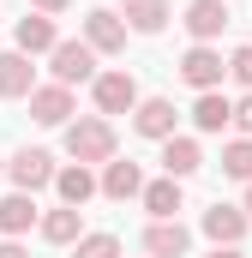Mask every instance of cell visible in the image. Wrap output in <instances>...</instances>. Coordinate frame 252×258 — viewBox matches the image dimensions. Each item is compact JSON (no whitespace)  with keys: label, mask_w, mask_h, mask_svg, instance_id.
<instances>
[{"label":"cell","mask_w":252,"mask_h":258,"mask_svg":"<svg viewBox=\"0 0 252 258\" xmlns=\"http://www.w3.org/2000/svg\"><path fill=\"white\" fill-rule=\"evenodd\" d=\"M30 12H66V0H30Z\"/></svg>","instance_id":"cell-26"},{"label":"cell","mask_w":252,"mask_h":258,"mask_svg":"<svg viewBox=\"0 0 252 258\" xmlns=\"http://www.w3.org/2000/svg\"><path fill=\"white\" fill-rule=\"evenodd\" d=\"M30 228H42V216H36V198H30V192L0 198V234H6V240H18V234H30Z\"/></svg>","instance_id":"cell-12"},{"label":"cell","mask_w":252,"mask_h":258,"mask_svg":"<svg viewBox=\"0 0 252 258\" xmlns=\"http://www.w3.org/2000/svg\"><path fill=\"white\" fill-rule=\"evenodd\" d=\"M180 24H186L192 42H216V36H222V24H228V0H192Z\"/></svg>","instance_id":"cell-8"},{"label":"cell","mask_w":252,"mask_h":258,"mask_svg":"<svg viewBox=\"0 0 252 258\" xmlns=\"http://www.w3.org/2000/svg\"><path fill=\"white\" fill-rule=\"evenodd\" d=\"M6 174H12V186H18V192H42V186H54V174H60V168H54V156H48V150L24 144V150L6 162Z\"/></svg>","instance_id":"cell-4"},{"label":"cell","mask_w":252,"mask_h":258,"mask_svg":"<svg viewBox=\"0 0 252 258\" xmlns=\"http://www.w3.org/2000/svg\"><path fill=\"white\" fill-rule=\"evenodd\" d=\"M66 156L84 162V168L114 162V126H108L102 114H96V120H72V126H66Z\"/></svg>","instance_id":"cell-1"},{"label":"cell","mask_w":252,"mask_h":258,"mask_svg":"<svg viewBox=\"0 0 252 258\" xmlns=\"http://www.w3.org/2000/svg\"><path fill=\"white\" fill-rule=\"evenodd\" d=\"M186 246H192V234L180 228V216H174V222H150V228H144V252H150V258H186Z\"/></svg>","instance_id":"cell-14"},{"label":"cell","mask_w":252,"mask_h":258,"mask_svg":"<svg viewBox=\"0 0 252 258\" xmlns=\"http://www.w3.org/2000/svg\"><path fill=\"white\" fill-rule=\"evenodd\" d=\"M162 168H168L174 180L198 174V168H204V150H198V138H168V144H162Z\"/></svg>","instance_id":"cell-20"},{"label":"cell","mask_w":252,"mask_h":258,"mask_svg":"<svg viewBox=\"0 0 252 258\" xmlns=\"http://www.w3.org/2000/svg\"><path fill=\"white\" fill-rule=\"evenodd\" d=\"M48 72H54V84H96V48L90 42H60L54 54H48Z\"/></svg>","instance_id":"cell-3"},{"label":"cell","mask_w":252,"mask_h":258,"mask_svg":"<svg viewBox=\"0 0 252 258\" xmlns=\"http://www.w3.org/2000/svg\"><path fill=\"white\" fill-rule=\"evenodd\" d=\"M126 30H138V36H156L162 24H168V0H126L120 6Z\"/></svg>","instance_id":"cell-18"},{"label":"cell","mask_w":252,"mask_h":258,"mask_svg":"<svg viewBox=\"0 0 252 258\" xmlns=\"http://www.w3.org/2000/svg\"><path fill=\"white\" fill-rule=\"evenodd\" d=\"M234 126H240V138H252V90L234 102Z\"/></svg>","instance_id":"cell-25"},{"label":"cell","mask_w":252,"mask_h":258,"mask_svg":"<svg viewBox=\"0 0 252 258\" xmlns=\"http://www.w3.org/2000/svg\"><path fill=\"white\" fill-rule=\"evenodd\" d=\"M30 120L36 126H72V90L66 84H36L30 90Z\"/></svg>","instance_id":"cell-6"},{"label":"cell","mask_w":252,"mask_h":258,"mask_svg":"<svg viewBox=\"0 0 252 258\" xmlns=\"http://www.w3.org/2000/svg\"><path fill=\"white\" fill-rule=\"evenodd\" d=\"M204 234H210L216 246H234V240L246 234V210H234V204H210V210H204Z\"/></svg>","instance_id":"cell-16"},{"label":"cell","mask_w":252,"mask_h":258,"mask_svg":"<svg viewBox=\"0 0 252 258\" xmlns=\"http://www.w3.org/2000/svg\"><path fill=\"white\" fill-rule=\"evenodd\" d=\"M12 42H18L24 54H54V48H60V36H54V18H48V12H30V18H18Z\"/></svg>","instance_id":"cell-11"},{"label":"cell","mask_w":252,"mask_h":258,"mask_svg":"<svg viewBox=\"0 0 252 258\" xmlns=\"http://www.w3.org/2000/svg\"><path fill=\"white\" fill-rule=\"evenodd\" d=\"M228 78H234V84H246V90H252V42H240V48L228 54Z\"/></svg>","instance_id":"cell-24"},{"label":"cell","mask_w":252,"mask_h":258,"mask_svg":"<svg viewBox=\"0 0 252 258\" xmlns=\"http://www.w3.org/2000/svg\"><path fill=\"white\" fill-rule=\"evenodd\" d=\"M210 258H240V252H234V246H216V252H210Z\"/></svg>","instance_id":"cell-28"},{"label":"cell","mask_w":252,"mask_h":258,"mask_svg":"<svg viewBox=\"0 0 252 258\" xmlns=\"http://www.w3.org/2000/svg\"><path fill=\"white\" fill-rule=\"evenodd\" d=\"M90 96H96V114H138V78H132L126 66H114V72H96Z\"/></svg>","instance_id":"cell-2"},{"label":"cell","mask_w":252,"mask_h":258,"mask_svg":"<svg viewBox=\"0 0 252 258\" xmlns=\"http://www.w3.org/2000/svg\"><path fill=\"white\" fill-rule=\"evenodd\" d=\"M228 120H234V102H228L222 90H204V96L192 102V126L198 132H222Z\"/></svg>","instance_id":"cell-19"},{"label":"cell","mask_w":252,"mask_h":258,"mask_svg":"<svg viewBox=\"0 0 252 258\" xmlns=\"http://www.w3.org/2000/svg\"><path fill=\"white\" fill-rule=\"evenodd\" d=\"M0 258H24V246L18 240H0Z\"/></svg>","instance_id":"cell-27"},{"label":"cell","mask_w":252,"mask_h":258,"mask_svg":"<svg viewBox=\"0 0 252 258\" xmlns=\"http://www.w3.org/2000/svg\"><path fill=\"white\" fill-rule=\"evenodd\" d=\"M72 258H120V240H114V234H84Z\"/></svg>","instance_id":"cell-23"},{"label":"cell","mask_w":252,"mask_h":258,"mask_svg":"<svg viewBox=\"0 0 252 258\" xmlns=\"http://www.w3.org/2000/svg\"><path fill=\"white\" fill-rule=\"evenodd\" d=\"M144 210H150L156 222H174V210H180V180H174V174L150 180V186H144Z\"/></svg>","instance_id":"cell-21"},{"label":"cell","mask_w":252,"mask_h":258,"mask_svg":"<svg viewBox=\"0 0 252 258\" xmlns=\"http://www.w3.org/2000/svg\"><path fill=\"white\" fill-rule=\"evenodd\" d=\"M36 90V66L24 48H6L0 54V96H30Z\"/></svg>","instance_id":"cell-13"},{"label":"cell","mask_w":252,"mask_h":258,"mask_svg":"<svg viewBox=\"0 0 252 258\" xmlns=\"http://www.w3.org/2000/svg\"><path fill=\"white\" fill-rule=\"evenodd\" d=\"M240 210H252V186H246V204H240Z\"/></svg>","instance_id":"cell-29"},{"label":"cell","mask_w":252,"mask_h":258,"mask_svg":"<svg viewBox=\"0 0 252 258\" xmlns=\"http://www.w3.org/2000/svg\"><path fill=\"white\" fill-rule=\"evenodd\" d=\"M174 120H180V114H174V102H168V96H150V102H138V114H132V126L144 132V138H156V144H168V138H174Z\"/></svg>","instance_id":"cell-10"},{"label":"cell","mask_w":252,"mask_h":258,"mask_svg":"<svg viewBox=\"0 0 252 258\" xmlns=\"http://www.w3.org/2000/svg\"><path fill=\"white\" fill-rule=\"evenodd\" d=\"M180 78H186L192 90L204 96V90H216V84L228 78V60H222V54H216L210 42H192L186 54H180Z\"/></svg>","instance_id":"cell-5"},{"label":"cell","mask_w":252,"mask_h":258,"mask_svg":"<svg viewBox=\"0 0 252 258\" xmlns=\"http://www.w3.org/2000/svg\"><path fill=\"white\" fill-rule=\"evenodd\" d=\"M54 192H60V204H72V210H78V204H90V198L102 192V180H96L84 162H72V168H60V174H54Z\"/></svg>","instance_id":"cell-15"},{"label":"cell","mask_w":252,"mask_h":258,"mask_svg":"<svg viewBox=\"0 0 252 258\" xmlns=\"http://www.w3.org/2000/svg\"><path fill=\"white\" fill-rule=\"evenodd\" d=\"M222 174H228V180H246V186H252V138H234V144L222 150Z\"/></svg>","instance_id":"cell-22"},{"label":"cell","mask_w":252,"mask_h":258,"mask_svg":"<svg viewBox=\"0 0 252 258\" xmlns=\"http://www.w3.org/2000/svg\"><path fill=\"white\" fill-rule=\"evenodd\" d=\"M84 42H90L96 54H120V48H126V18H120V12H102V6H96V12L84 18Z\"/></svg>","instance_id":"cell-7"},{"label":"cell","mask_w":252,"mask_h":258,"mask_svg":"<svg viewBox=\"0 0 252 258\" xmlns=\"http://www.w3.org/2000/svg\"><path fill=\"white\" fill-rule=\"evenodd\" d=\"M144 174H138V162H102V198H114V204H126V198H144Z\"/></svg>","instance_id":"cell-9"},{"label":"cell","mask_w":252,"mask_h":258,"mask_svg":"<svg viewBox=\"0 0 252 258\" xmlns=\"http://www.w3.org/2000/svg\"><path fill=\"white\" fill-rule=\"evenodd\" d=\"M42 240H48V246H72V240H84V210H72V204L48 210V216H42Z\"/></svg>","instance_id":"cell-17"}]
</instances>
